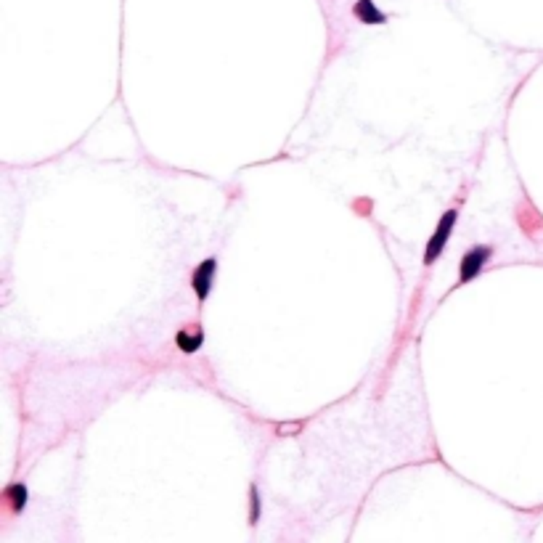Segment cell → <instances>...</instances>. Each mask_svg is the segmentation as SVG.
<instances>
[{"label": "cell", "mask_w": 543, "mask_h": 543, "mask_svg": "<svg viewBox=\"0 0 543 543\" xmlns=\"http://www.w3.org/2000/svg\"><path fill=\"white\" fill-rule=\"evenodd\" d=\"M456 220H459V210H448L443 218L437 220V228H435V233L430 236L427 247H424V265H435V262L443 257L445 247L451 242L453 228H456Z\"/></svg>", "instance_id": "cell-1"}, {"label": "cell", "mask_w": 543, "mask_h": 543, "mask_svg": "<svg viewBox=\"0 0 543 543\" xmlns=\"http://www.w3.org/2000/svg\"><path fill=\"white\" fill-rule=\"evenodd\" d=\"M491 257H493V247L491 244H477V247L464 252L461 262H459V286L474 281L485 271V265L491 262Z\"/></svg>", "instance_id": "cell-2"}, {"label": "cell", "mask_w": 543, "mask_h": 543, "mask_svg": "<svg viewBox=\"0 0 543 543\" xmlns=\"http://www.w3.org/2000/svg\"><path fill=\"white\" fill-rule=\"evenodd\" d=\"M215 276H218V260L215 257H204V260L194 268L191 273V289L196 294L199 302H207L212 294V286H215Z\"/></svg>", "instance_id": "cell-3"}, {"label": "cell", "mask_w": 543, "mask_h": 543, "mask_svg": "<svg viewBox=\"0 0 543 543\" xmlns=\"http://www.w3.org/2000/svg\"><path fill=\"white\" fill-rule=\"evenodd\" d=\"M352 13H355V19L361 21V24H366V27H382V24H387V13H384L374 0H355Z\"/></svg>", "instance_id": "cell-4"}, {"label": "cell", "mask_w": 543, "mask_h": 543, "mask_svg": "<svg viewBox=\"0 0 543 543\" xmlns=\"http://www.w3.org/2000/svg\"><path fill=\"white\" fill-rule=\"evenodd\" d=\"M3 503H6V509H9L13 517L21 514L27 509V503H30V488L24 483H11L6 485V491H3Z\"/></svg>", "instance_id": "cell-5"}, {"label": "cell", "mask_w": 543, "mask_h": 543, "mask_svg": "<svg viewBox=\"0 0 543 543\" xmlns=\"http://www.w3.org/2000/svg\"><path fill=\"white\" fill-rule=\"evenodd\" d=\"M201 345H204V332L199 326H186V329H178V334H175V347L186 352V355L199 352Z\"/></svg>", "instance_id": "cell-6"}, {"label": "cell", "mask_w": 543, "mask_h": 543, "mask_svg": "<svg viewBox=\"0 0 543 543\" xmlns=\"http://www.w3.org/2000/svg\"><path fill=\"white\" fill-rule=\"evenodd\" d=\"M262 517V501H260V493H257V488L252 485L250 488V525H257Z\"/></svg>", "instance_id": "cell-7"}]
</instances>
